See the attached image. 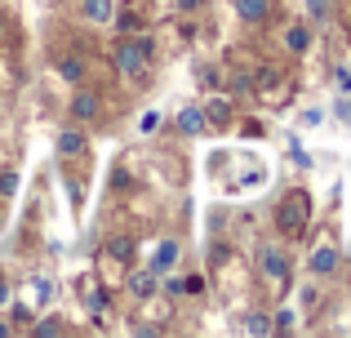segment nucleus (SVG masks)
<instances>
[{
	"label": "nucleus",
	"instance_id": "obj_5",
	"mask_svg": "<svg viewBox=\"0 0 351 338\" xmlns=\"http://www.w3.org/2000/svg\"><path fill=\"white\" fill-rule=\"evenodd\" d=\"M334 271H338V250L334 245H320L311 254V276H334Z\"/></svg>",
	"mask_w": 351,
	"mask_h": 338
},
{
	"label": "nucleus",
	"instance_id": "obj_21",
	"mask_svg": "<svg viewBox=\"0 0 351 338\" xmlns=\"http://www.w3.org/2000/svg\"><path fill=\"white\" fill-rule=\"evenodd\" d=\"M334 80H338V89H343V94H351V71H347V67H338Z\"/></svg>",
	"mask_w": 351,
	"mask_h": 338
},
{
	"label": "nucleus",
	"instance_id": "obj_6",
	"mask_svg": "<svg viewBox=\"0 0 351 338\" xmlns=\"http://www.w3.org/2000/svg\"><path fill=\"white\" fill-rule=\"evenodd\" d=\"M98 112H103V107H98V94H85V89H80V94L71 98V116H76V121H98Z\"/></svg>",
	"mask_w": 351,
	"mask_h": 338
},
{
	"label": "nucleus",
	"instance_id": "obj_15",
	"mask_svg": "<svg viewBox=\"0 0 351 338\" xmlns=\"http://www.w3.org/2000/svg\"><path fill=\"white\" fill-rule=\"evenodd\" d=\"M129 258H134V241H129V236L112 241V263H129Z\"/></svg>",
	"mask_w": 351,
	"mask_h": 338
},
{
	"label": "nucleus",
	"instance_id": "obj_9",
	"mask_svg": "<svg viewBox=\"0 0 351 338\" xmlns=\"http://www.w3.org/2000/svg\"><path fill=\"white\" fill-rule=\"evenodd\" d=\"M173 263H178V245H173V241H165L160 250H156V258H152V271H156V276H165V271H169Z\"/></svg>",
	"mask_w": 351,
	"mask_h": 338
},
{
	"label": "nucleus",
	"instance_id": "obj_20",
	"mask_svg": "<svg viewBox=\"0 0 351 338\" xmlns=\"http://www.w3.org/2000/svg\"><path fill=\"white\" fill-rule=\"evenodd\" d=\"M89 312H94V316H98V312H107V289H103V294H94V298H89Z\"/></svg>",
	"mask_w": 351,
	"mask_h": 338
},
{
	"label": "nucleus",
	"instance_id": "obj_27",
	"mask_svg": "<svg viewBox=\"0 0 351 338\" xmlns=\"http://www.w3.org/2000/svg\"><path fill=\"white\" fill-rule=\"evenodd\" d=\"M0 32H5V14H0Z\"/></svg>",
	"mask_w": 351,
	"mask_h": 338
},
{
	"label": "nucleus",
	"instance_id": "obj_16",
	"mask_svg": "<svg viewBox=\"0 0 351 338\" xmlns=\"http://www.w3.org/2000/svg\"><path fill=\"white\" fill-rule=\"evenodd\" d=\"M245 330H249V334H267L271 325H267V316H263V312H249V316H245Z\"/></svg>",
	"mask_w": 351,
	"mask_h": 338
},
{
	"label": "nucleus",
	"instance_id": "obj_10",
	"mask_svg": "<svg viewBox=\"0 0 351 338\" xmlns=\"http://www.w3.org/2000/svg\"><path fill=\"white\" fill-rule=\"evenodd\" d=\"M58 152L62 156H80V152H85V134L80 130H62L58 134Z\"/></svg>",
	"mask_w": 351,
	"mask_h": 338
},
{
	"label": "nucleus",
	"instance_id": "obj_19",
	"mask_svg": "<svg viewBox=\"0 0 351 338\" xmlns=\"http://www.w3.org/2000/svg\"><path fill=\"white\" fill-rule=\"evenodd\" d=\"M165 294H169V298H178V294H187V280H178V276H169V280H165Z\"/></svg>",
	"mask_w": 351,
	"mask_h": 338
},
{
	"label": "nucleus",
	"instance_id": "obj_11",
	"mask_svg": "<svg viewBox=\"0 0 351 338\" xmlns=\"http://www.w3.org/2000/svg\"><path fill=\"white\" fill-rule=\"evenodd\" d=\"M125 280H129V289H134L138 298H147V294L156 289V271H152V267H147V271H129Z\"/></svg>",
	"mask_w": 351,
	"mask_h": 338
},
{
	"label": "nucleus",
	"instance_id": "obj_17",
	"mask_svg": "<svg viewBox=\"0 0 351 338\" xmlns=\"http://www.w3.org/2000/svg\"><path fill=\"white\" fill-rule=\"evenodd\" d=\"M36 334H40V338H58V334H67V325H62V321H40Z\"/></svg>",
	"mask_w": 351,
	"mask_h": 338
},
{
	"label": "nucleus",
	"instance_id": "obj_12",
	"mask_svg": "<svg viewBox=\"0 0 351 338\" xmlns=\"http://www.w3.org/2000/svg\"><path fill=\"white\" fill-rule=\"evenodd\" d=\"M285 45H289L293 53H307V45H311V32H307V27H289V32H285Z\"/></svg>",
	"mask_w": 351,
	"mask_h": 338
},
{
	"label": "nucleus",
	"instance_id": "obj_23",
	"mask_svg": "<svg viewBox=\"0 0 351 338\" xmlns=\"http://www.w3.org/2000/svg\"><path fill=\"white\" fill-rule=\"evenodd\" d=\"M173 9H182V14H191V9H200V0H173Z\"/></svg>",
	"mask_w": 351,
	"mask_h": 338
},
{
	"label": "nucleus",
	"instance_id": "obj_13",
	"mask_svg": "<svg viewBox=\"0 0 351 338\" xmlns=\"http://www.w3.org/2000/svg\"><path fill=\"white\" fill-rule=\"evenodd\" d=\"M58 71H62V80H67V85H80V76H85V62H80V58H62Z\"/></svg>",
	"mask_w": 351,
	"mask_h": 338
},
{
	"label": "nucleus",
	"instance_id": "obj_3",
	"mask_svg": "<svg viewBox=\"0 0 351 338\" xmlns=\"http://www.w3.org/2000/svg\"><path fill=\"white\" fill-rule=\"evenodd\" d=\"M263 276L271 280V285H289V254L280 250V245H267L263 250Z\"/></svg>",
	"mask_w": 351,
	"mask_h": 338
},
{
	"label": "nucleus",
	"instance_id": "obj_4",
	"mask_svg": "<svg viewBox=\"0 0 351 338\" xmlns=\"http://www.w3.org/2000/svg\"><path fill=\"white\" fill-rule=\"evenodd\" d=\"M80 14H85V23L107 27V23H112V14H116V5H112V0H80Z\"/></svg>",
	"mask_w": 351,
	"mask_h": 338
},
{
	"label": "nucleus",
	"instance_id": "obj_2",
	"mask_svg": "<svg viewBox=\"0 0 351 338\" xmlns=\"http://www.w3.org/2000/svg\"><path fill=\"white\" fill-rule=\"evenodd\" d=\"M116 67L125 71V76H143V71L152 67V40H120Z\"/></svg>",
	"mask_w": 351,
	"mask_h": 338
},
{
	"label": "nucleus",
	"instance_id": "obj_14",
	"mask_svg": "<svg viewBox=\"0 0 351 338\" xmlns=\"http://www.w3.org/2000/svg\"><path fill=\"white\" fill-rule=\"evenodd\" d=\"M227 116H232V112H227V98H214V103H209V112H205V121L209 125H227Z\"/></svg>",
	"mask_w": 351,
	"mask_h": 338
},
{
	"label": "nucleus",
	"instance_id": "obj_25",
	"mask_svg": "<svg viewBox=\"0 0 351 338\" xmlns=\"http://www.w3.org/2000/svg\"><path fill=\"white\" fill-rule=\"evenodd\" d=\"M0 303H9V285H5V280H0Z\"/></svg>",
	"mask_w": 351,
	"mask_h": 338
},
{
	"label": "nucleus",
	"instance_id": "obj_1",
	"mask_svg": "<svg viewBox=\"0 0 351 338\" xmlns=\"http://www.w3.org/2000/svg\"><path fill=\"white\" fill-rule=\"evenodd\" d=\"M307 218H311V196L307 191H289V196L280 200V209H276L280 236H302L307 232Z\"/></svg>",
	"mask_w": 351,
	"mask_h": 338
},
{
	"label": "nucleus",
	"instance_id": "obj_26",
	"mask_svg": "<svg viewBox=\"0 0 351 338\" xmlns=\"http://www.w3.org/2000/svg\"><path fill=\"white\" fill-rule=\"evenodd\" d=\"M5 334H9V325H5V321H0V338H5Z\"/></svg>",
	"mask_w": 351,
	"mask_h": 338
},
{
	"label": "nucleus",
	"instance_id": "obj_8",
	"mask_svg": "<svg viewBox=\"0 0 351 338\" xmlns=\"http://www.w3.org/2000/svg\"><path fill=\"white\" fill-rule=\"evenodd\" d=\"M267 9H271V0H236V14L245 18V23H263Z\"/></svg>",
	"mask_w": 351,
	"mask_h": 338
},
{
	"label": "nucleus",
	"instance_id": "obj_22",
	"mask_svg": "<svg viewBox=\"0 0 351 338\" xmlns=\"http://www.w3.org/2000/svg\"><path fill=\"white\" fill-rule=\"evenodd\" d=\"M14 187H18V178H14V173H5V178H0V196H14Z\"/></svg>",
	"mask_w": 351,
	"mask_h": 338
},
{
	"label": "nucleus",
	"instance_id": "obj_24",
	"mask_svg": "<svg viewBox=\"0 0 351 338\" xmlns=\"http://www.w3.org/2000/svg\"><path fill=\"white\" fill-rule=\"evenodd\" d=\"M338 116H343V121H351V98H347V103H338Z\"/></svg>",
	"mask_w": 351,
	"mask_h": 338
},
{
	"label": "nucleus",
	"instance_id": "obj_18",
	"mask_svg": "<svg viewBox=\"0 0 351 338\" xmlns=\"http://www.w3.org/2000/svg\"><path fill=\"white\" fill-rule=\"evenodd\" d=\"M307 9H311L316 23H325V18H329V0H307Z\"/></svg>",
	"mask_w": 351,
	"mask_h": 338
},
{
	"label": "nucleus",
	"instance_id": "obj_7",
	"mask_svg": "<svg viewBox=\"0 0 351 338\" xmlns=\"http://www.w3.org/2000/svg\"><path fill=\"white\" fill-rule=\"evenodd\" d=\"M205 125L209 121H205V112H200V107H187V112L178 116V130L187 134V138H200V134H205Z\"/></svg>",
	"mask_w": 351,
	"mask_h": 338
}]
</instances>
